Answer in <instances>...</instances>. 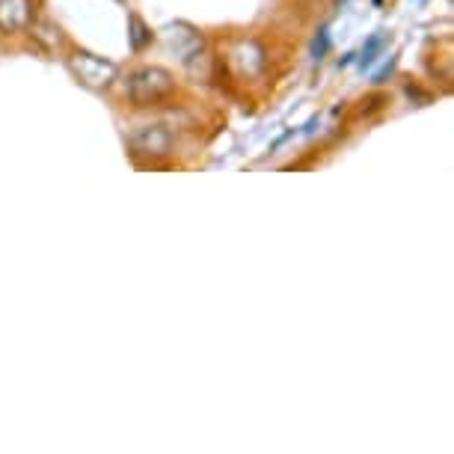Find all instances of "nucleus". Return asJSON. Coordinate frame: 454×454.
Wrapping results in <instances>:
<instances>
[{"label": "nucleus", "instance_id": "f257e3e1", "mask_svg": "<svg viewBox=\"0 0 454 454\" xmlns=\"http://www.w3.org/2000/svg\"><path fill=\"white\" fill-rule=\"evenodd\" d=\"M176 92V74L164 66H143L128 78V98L137 107H155Z\"/></svg>", "mask_w": 454, "mask_h": 454}, {"label": "nucleus", "instance_id": "f03ea898", "mask_svg": "<svg viewBox=\"0 0 454 454\" xmlns=\"http://www.w3.org/2000/svg\"><path fill=\"white\" fill-rule=\"evenodd\" d=\"M68 68H72V74L78 78L87 90H110L114 87V81L119 78V68L116 63H110L105 57H96L90 54V51H74L72 57H68Z\"/></svg>", "mask_w": 454, "mask_h": 454}, {"label": "nucleus", "instance_id": "7ed1b4c3", "mask_svg": "<svg viewBox=\"0 0 454 454\" xmlns=\"http://www.w3.org/2000/svg\"><path fill=\"white\" fill-rule=\"evenodd\" d=\"M128 149L137 160H164L173 152V131L167 125H140L137 131L128 137Z\"/></svg>", "mask_w": 454, "mask_h": 454}, {"label": "nucleus", "instance_id": "20e7f679", "mask_svg": "<svg viewBox=\"0 0 454 454\" xmlns=\"http://www.w3.org/2000/svg\"><path fill=\"white\" fill-rule=\"evenodd\" d=\"M226 63L235 72V78L255 81V78H262V74H264L268 57H264V48L255 39H235L232 45H229Z\"/></svg>", "mask_w": 454, "mask_h": 454}, {"label": "nucleus", "instance_id": "39448f33", "mask_svg": "<svg viewBox=\"0 0 454 454\" xmlns=\"http://www.w3.org/2000/svg\"><path fill=\"white\" fill-rule=\"evenodd\" d=\"M33 24L30 0H0V33H21Z\"/></svg>", "mask_w": 454, "mask_h": 454}, {"label": "nucleus", "instance_id": "423d86ee", "mask_svg": "<svg viewBox=\"0 0 454 454\" xmlns=\"http://www.w3.org/2000/svg\"><path fill=\"white\" fill-rule=\"evenodd\" d=\"M169 45L178 51V57H182V63H191L193 57H200L202 51V36L196 33L193 27H187V24H176V27H169L167 33Z\"/></svg>", "mask_w": 454, "mask_h": 454}, {"label": "nucleus", "instance_id": "0eeeda50", "mask_svg": "<svg viewBox=\"0 0 454 454\" xmlns=\"http://www.w3.org/2000/svg\"><path fill=\"white\" fill-rule=\"evenodd\" d=\"M128 45H131V51H143L145 45H152V27L140 15H128Z\"/></svg>", "mask_w": 454, "mask_h": 454}, {"label": "nucleus", "instance_id": "6e6552de", "mask_svg": "<svg viewBox=\"0 0 454 454\" xmlns=\"http://www.w3.org/2000/svg\"><path fill=\"white\" fill-rule=\"evenodd\" d=\"M387 42H389V36H387V33H374V36L365 42L363 54L356 57L359 68H372V66L377 63V57L383 54V48H387Z\"/></svg>", "mask_w": 454, "mask_h": 454}, {"label": "nucleus", "instance_id": "1a4fd4ad", "mask_svg": "<svg viewBox=\"0 0 454 454\" xmlns=\"http://www.w3.org/2000/svg\"><path fill=\"white\" fill-rule=\"evenodd\" d=\"M327 51H330V33H327V27H321L318 36H315V42H312V57L324 59L327 57Z\"/></svg>", "mask_w": 454, "mask_h": 454}, {"label": "nucleus", "instance_id": "9d476101", "mask_svg": "<svg viewBox=\"0 0 454 454\" xmlns=\"http://www.w3.org/2000/svg\"><path fill=\"white\" fill-rule=\"evenodd\" d=\"M392 72H395V57H392V59H389V63H387V66H383V68H380V72H377V74H374V83H387V78H389V74H392Z\"/></svg>", "mask_w": 454, "mask_h": 454}]
</instances>
